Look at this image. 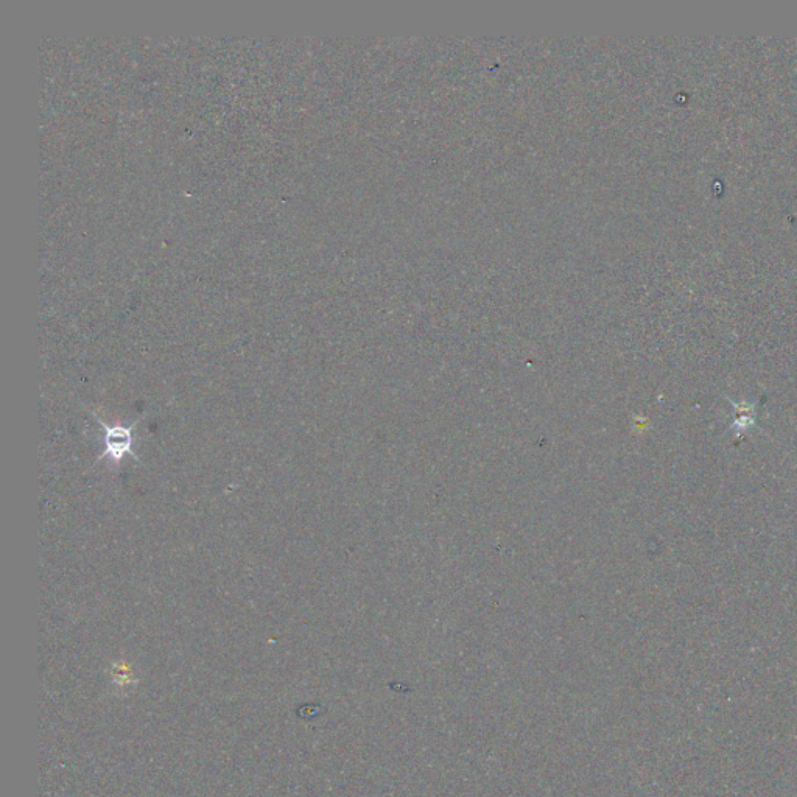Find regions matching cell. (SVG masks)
Here are the masks:
<instances>
[{
    "label": "cell",
    "instance_id": "1",
    "mask_svg": "<svg viewBox=\"0 0 797 797\" xmlns=\"http://www.w3.org/2000/svg\"><path fill=\"white\" fill-rule=\"evenodd\" d=\"M94 418L105 430V450L97 457V463L109 458L111 463L119 467L125 455H130L134 461H139V457L133 452V429L139 421H134L128 427H125V425L109 427L105 422L100 421L99 416L94 415Z\"/></svg>",
    "mask_w": 797,
    "mask_h": 797
}]
</instances>
